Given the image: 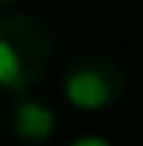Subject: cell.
<instances>
[{
    "label": "cell",
    "mask_w": 143,
    "mask_h": 146,
    "mask_svg": "<svg viewBox=\"0 0 143 146\" xmlns=\"http://www.w3.org/2000/svg\"><path fill=\"white\" fill-rule=\"evenodd\" d=\"M55 55L52 33L33 13L0 16V88L23 94L49 72Z\"/></svg>",
    "instance_id": "obj_1"
},
{
    "label": "cell",
    "mask_w": 143,
    "mask_h": 146,
    "mask_svg": "<svg viewBox=\"0 0 143 146\" xmlns=\"http://www.w3.org/2000/svg\"><path fill=\"white\" fill-rule=\"evenodd\" d=\"M127 91V72L117 58L104 52L78 55L62 72V94L78 110H104L117 104Z\"/></svg>",
    "instance_id": "obj_2"
},
{
    "label": "cell",
    "mask_w": 143,
    "mask_h": 146,
    "mask_svg": "<svg viewBox=\"0 0 143 146\" xmlns=\"http://www.w3.org/2000/svg\"><path fill=\"white\" fill-rule=\"evenodd\" d=\"M7 130H10L13 140L39 146V143L52 140V133H55V110L46 101H39V98H33V94L23 91V94H16V101L10 107Z\"/></svg>",
    "instance_id": "obj_3"
},
{
    "label": "cell",
    "mask_w": 143,
    "mask_h": 146,
    "mask_svg": "<svg viewBox=\"0 0 143 146\" xmlns=\"http://www.w3.org/2000/svg\"><path fill=\"white\" fill-rule=\"evenodd\" d=\"M69 146H111L104 140V136H94V133H85V136H78V140H72Z\"/></svg>",
    "instance_id": "obj_4"
},
{
    "label": "cell",
    "mask_w": 143,
    "mask_h": 146,
    "mask_svg": "<svg viewBox=\"0 0 143 146\" xmlns=\"http://www.w3.org/2000/svg\"><path fill=\"white\" fill-rule=\"evenodd\" d=\"M20 0H0V10H7V7H16Z\"/></svg>",
    "instance_id": "obj_5"
}]
</instances>
